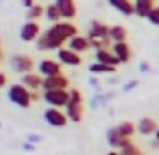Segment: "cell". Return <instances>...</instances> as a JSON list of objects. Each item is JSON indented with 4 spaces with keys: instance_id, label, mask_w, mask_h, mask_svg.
I'll return each mask as SVG.
<instances>
[{
    "instance_id": "cell-11",
    "label": "cell",
    "mask_w": 159,
    "mask_h": 155,
    "mask_svg": "<svg viewBox=\"0 0 159 155\" xmlns=\"http://www.w3.org/2000/svg\"><path fill=\"white\" fill-rule=\"evenodd\" d=\"M70 89L69 87V77L66 75H57V77H47L43 83V91H62Z\"/></svg>"
},
{
    "instance_id": "cell-19",
    "label": "cell",
    "mask_w": 159,
    "mask_h": 155,
    "mask_svg": "<svg viewBox=\"0 0 159 155\" xmlns=\"http://www.w3.org/2000/svg\"><path fill=\"white\" fill-rule=\"evenodd\" d=\"M109 6L121 12L123 16H135V4L131 0H109Z\"/></svg>"
},
{
    "instance_id": "cell-35",
    "label": "cell",
    "mask_w": 159,
    "mask_h": 155,
    "mask_svg": "<svg viewBox=\"0 0 159 155\" xmlns=\"http://www.w3.org/2000/svg\"><path fill=\"white\" fill-rule=\"evenodd\" d=\"M105 155H121L119 151H113V149H111V151H109V153H105Z\"/></svg>"
},
{
    "instance_id": "cell-13",
    "label": "cell",
    "mask_w": 159,
    "mask_h": 155,
    "mask_svg": "<svg viewBox=\"0 0 159 155\" xmlns=\"http://www.w3.org/2000/svg\"><path fill=\"white\" fill-rule=\"evenodd\" d=\"M54 4H57L58 10H61L62 20H73L75 16H77V12H79L75 0H54Z\"/></svg>"
},
{
    "instance_id": "cell-33",
    "label": "cell",
    "mask_w": 159,
    "mask_h": 155,
    "mask_svg": "<svg viewBox=\"0 0 159 155\" xmlns=\"http://www.w3.org/2000/svg\"><path fill=\"white\" fill-rule=\"evenodd\" d=\"M24 151H34V145H30V143H26V145H24Z\"/></svg>"
},
{
    "instance_id": "cell-8",
    "label": "cell",
    "mask_w": 159,
    "mask_h": 155,
    "mask_svg": "<svg viewBox=\"0 0 159 155\" xmlns=\"http://www.w3.org/2000/svg\"><path fill=\"white\" fill-rule=\"evenodd\" d=\"M40 34H43V30H40L39 22H32V20H26L20 28V40H24V43H36Z\"/></svg>"
},
{
    "instance_id": "cell-5",
    "label": "cell",
    "mask_w": 159,
    "mask_h": 155,
    "mask_svg": "<svg viewBox=\"0 0 159 155\" xmlns=\"http://www.w3.org/2000/svg\"><path fill=\"white\" fill-rule=\"evenodd\" d=\"M43 119H44V123H47L48 127H54V129H62V127H66V123H69L66 113L61 111V109H54V107H47V109H44Z\"/></svg>"
},
{
    "instance_id": "cell-24",
    "label": "cell",
    "mask_w": 159,
    "mask_h": 155,
    "mask_svg": "<svg viewBox=\"0 0 159 155\" xmlns=\"http://www.w3.org/2000/svg\"><path fill=\"white\" fill-rule=\"evenodd\" d=\"M44 18H47L51 24H57V22H61V20H62V16H61V10H58V6H57L54 2L47 6V10H44Z\"/></svg>"
},
{
    "instance_id": "cell-26",
    "label": "cell",
    "mask_w": 159,
    "mask_h": 155,
    "mask_svg": "<svg viewBox=\"0 0 159 155\" xmlns=\"http://www.w3.org/2000/svg\"><path fill=\"white\" fill-rule=\"evenodd\" d=\"M119 153H121V155H141V153H143V151H141V149L137 147V145L133 143V141H129V143L125 145V147L121 149Z\"/></svg>"
},
{
    "instance_id": "cell-31",
    "label": "cell",
    "mask_w": 159,
    "mask_h": 155,
    "mask_svg": "<svg viewBox=\"0 0 159 155\" xmlns=\"http://www.w3.org/2000/svg\"><path fill=\"white\" fill-rule=\"evenodd\" d=\"M0 87H6V73H0Z\"/></svg>"
},
{
    "instance_id": "cell-16",
    "label": "cell",
    "mask_w": 159,
    "mask_h": 155,
    "mask_svg": "<svg viewBox=\"0 0 159 155\" xmlns=\"http://www.w3.org/2000/svg\"><path fill=\"white\" fill-rule=\"evenodd\" d=\"M66 47H69L70 51H75V52L83 54V52L91 51V40H89V36L77 34V36H75V39H70L69 43H66Z\"/></svg>"
},
{
    "instance_id": "cell-36",
    "label": "cell",
    "mask_w": 159,
    "mask_h": 155,
    "mask_svg": "<svg viewBox=\"0 0 159 155\" xmlns=\"http://www.w3.org/2000/svg\"><path fill=\"white\" fill-rule=\"evenodd\" d=\"M153 147H155V149H159V141H153Z\"/></svg>"
},
{
    "instance_id": "cell-14",
    "label": "cell",
    "mask_w": 159,
    "mask_h": 155,
    "mask_svg": "<svg viewBox=\"0 0 159 155\" xmlns=\"http://www.w3.org/2000/svg\"><path fill=\"white\" fill-rule=\"evenodd\" d=\"M20 83H22L28 91H43L44 77H40L39 73H28V75H22V77H20Z\"/></svg>"
},
{
    "instance_id": "cell-38",
    "label": "cell",
    "mask_w": 159,
    "mask_h": 155,
    "mask_svg": "<svg viewBox=\"0 0 159 155\" xmlns=\"http://www.w3.org/2000/svg\"><path fill=\"white\" fill-rule=\"evenodd\" d=\"M141 155H145V153H141Z\"/></svg>"
},
{
    "instance_id": "cell-22",
    "label": "cell",
    "mask_w": 159,
    "mask_h": 155,
    "mask_svg": "<svg viewBox=\"0 0 159 155\" xmlns=\"http://www.w3.org/2000/svg\"><path fill=\"white\" fill-rule=\"evenodd\" d=\"M89 73L91 75H115L117 66L103 65V62H91V65H89Z\"/></svg>"
},
{
    "instance_id": "cell-21",
    "label": "cell",
    "mask_w": 159,
    "mask_h": 155,
    "mask_svg": "<svg viewBox=\"0 0 159 155\" xmlns=\"http://www.w3.org/2000/svg\"><path fill=\"white\" fill-rule=\"evenodd\" d=\"M127 36H129V32H127V28H125L123 24H113L111 30H109V39H111L113 44L127 43Z\"/></svg>"
},
{
    "instance_id": "cell-32",
    "label": "cell",
    "mask_w": 159,
    "mask_h": 155,
    "mask_svg": "<svg viewBox=\"0 0 159 155\" xmlns=\"http://www.w3.org/2000/svg\"><path fill=\"white\" fill-rule=\"evenodd\" d=\"M28 141H32V143H34V141H40V135H28Z\"/></svg>"
},
{
    "instance_id": "cell-34",
    "label": "cell",
    "mask_w": 159,
    "mask_h": 155,
    "mask_svg": "<svg viewBox=\"0 0 159 155\" xmlns=\"http://www.w3.org/2000/svg\"><path fill=\"white\" fill-rule=\"evenodd\" d=\"M91 87H97V89H99V81H95V79H91Z\"/></svg>"
},
{
    "instance_id": "cell-15",
    "label": "cell",
    "mask_w": 159,
    "mask_h": 155,
    "mask_svg": "<svg viewBox=\"0 0 159 155\" xmlns=\"http://www.w3.org/2000/svg\"><path fill=\"white\" fill-rule=\"evenodd\" d=\"M109 30H111V26H107L105 22H101V20H91L89 24V34L91 39H109Z\"/></svg>"
},
{
    "instance_id": "cell-12",
    "label": "cell",
    "mask_w": 159,
    "mask_h": 155,
    "mask_svg": "<svg viewBox=\"0 0 159 155\" xmlns=\"http://www.w3.org/2000/svg\"><path fill=\"white\" fill-rule=\"evenodd\" d=\"M159 129V123L153 117H143V119L137 121V133L143 137H149V135H155Z\"/></svg>"
},
{
    "instance_id": "cell-4",
    "label": "cell",
    "mask_w": 159,
    "mask_h": 155,
    "mask_svg": "<svg viewBox=\"0 0 159 155\" xmlns=\"http://www.w3.org/2000/svg\"><path fill=\"white\" fill-rule=\"evenodd\" d=\"M70 89H62V91H43V101L48 107L54 109H66V105L70 101Z\"/></svg>"
},
{
    "instance_id": "cell-7",
    "label": "cell",
    "mask_w": 159,
    "mask_h": 155,
    "mask_svg": "<svg viewBox=\"0 0 159 155\" xmlns=\"http://www.w3.org/2000/svg\"><path fill=\"white\" fill-rule=\"evenodd\" d=\"M12 69L16 71V73L20 75H28V73H34V58L30 57V54H14L10 61Z\"/></svg>"
},
{
    "instance_id": "cell-18",
    "label": "cell",
    "mask_w": 159,
    "mask_h": 155,
    "mask_svg": "<svg viewBox=\"0 0 159 155\" xmlns=\"http://www.w3.org/2000/svg\"><path fill=\"white\" fill-rule=\"evenodd\" d=\"M95 62H103V65H111V66H119L121 61L115 57V52L111 48H103V51H95Z\"/></svg>"
},
{
    "instance_id": "cell-37",
    "label": "cell",
    "mask_w": 159,
    "mask_h": 155,
    "mask_svg": "<svg viewBox=\"0 0 159 155\" xmlns=\"http://www.w3.org/2000/svg\"><path fill=\"white\" fill-rule=\"evenodd\" d=\"M155 141H159V129H157V133H155Z\"/></svg>"
},
{
    "instance_id": "cell-29",
    "label": "cell",
    "mask_w": 159,
    "mask_h": 155,
    "mask_svg": "<svg viewBox=\"0 0 159 155\" xmlns=\"http://www.w3.org/2000/svg\"><path fill=\"white\" fill-rule=\"evenodd\" d=\"M20 2H22V6L28 10V8H32V6L36 4V0H20Z\"/></svg>"
},
{
    "instance_id": "cell-20",
    "label": "cell",
    "mask_w": 159,
    "mask_h": 155,
    "mask_svg": "<svg viewBox=\"0 0 159 155\" xmlns=\"http://www.w3.org/2000/svg\"><path fill=\"white\" fill-rule=\"evenodd\" d=\"M133 4H135V16L141 18H147L155 8V0H133Z\"/></svg>"
},
{
    "instance_id": "cell-3",
    "label": "cell",
    "mask_w": 159,
    "mask_h": 155,
    "mask_svg": "<svg viewBox=\"0 0 159 155\" xmlns=\"http://www.w3.org/2000/svg\"><path fill=\"white\" fill-rule=\"evenodd\" d=\"M6 95H8V101L12 105H16V107H20V109H28L30 103H32V93L22 85V83L10 85L6 89Z\"/></svg>"
},
{
    "instance_id": "cell-23",
    "label": "cell",
    "mask_w": 159,
    "mask_h": 155,
    "mask_svg": "<svg viewBox=\"0 0 159 155\" xmlns=\"http://www.w3.org/2000/svg\"><path fill=\"white\" fill-rule=\"evenodd\" d=\"M119 133L125 137V139H133V135L137 133V123H131V121H123V123L117 125Z\"/></svg>"
},
{
    "instance_id": "cell-30",
    "label": "cell",
    "mask_w": 159,
    "mask_h": 155,
    "mask_svg": "<svg viewBox=\"0 0 159 155\" xmlns=\"http://www.w3.org/2000/svg\"><path fill=\"white\" fill-rule=\"evenodd\" d=\"M149 69H151V66H149L147 62H141V65H139V71H141V73H147Z\"/></svg>"
},
{
    "instance_id": "cell-2",
    "label": "cell",
    "mask_w": 159,
    "mask_h": 155,
    "mask_svg": "<svg viewBox=\"0 0 159 155\" xmlns=\"http://www.w3.org/2000/svg\"><path fill=\"white\" fill-rule=\"evenodd\" d=\"M69 93H70V101L66 105L65 113H66V117H69L70 123H81L83 117H85V109H83L85 99H83V93L79 89H75V87L69 91Z\"/></svg>"
},
{
    "instance_id": "cell-17",
    "label": "cell",
    "mask_w": 159,
    "mask_h": 155,
    "mask_svg": "<svg viewBox=\"0 0 159 155\" xmlns=\"http://www.w3.org/2000/svg\"><path fill=\"white\" fill-rule=\"evenodd\" d=\"M111 51L115 52V57L121 61V65H125V62H129L133 58V51L131 47H129V43H117L111 47Z\"/></svg>"
},
{
    "instance_id": "cell-9",
    "label": "cell",
    "mask_w": 159,
    "mask_h": 155,
    "mask_svg": "<svg viewBox=\"0 0 159 155\" xmlns=\"http://www.w3.org/2000/svg\"><path fill=\"white\" fill-rule=\"evenodd\" d=\"M105 137H107V143L111 145L113 151H121L129 141H133V139H125V137L119 133V129H117V127H109L107 133H105Z\"/></svg>"
},
{
    "instance_id": "cell-27",
    "label": "cell",
    "mask_w": 159,
    "mask_h": 155,
    "mask_svg": "<svg viewBox=\"0 0 159 155\" xmlns=\"http://www.w3.org/2000/svg\"><path fill=\"white\" fill-rule=\"evenodd\" d=\"M147 20L153 24V26H159V6H155V8L151 10V14L147 16Z\"/></svg>"
},
{
    "instance_id": "cell-10",
    "label": "cell",
    "mask_w": 159,
    "mask_h": 155,
    "mask_svg": "<svg viewBox=\"0 0 159 155\" xmlns=\"http://www.w3.org/2000/svg\"><path fill=\"white\" fill-rule=\"evenodd\" d=\"M57 61L61 62V65H66V66H79L83 62V58H81L79 52H75V51H70L69 47H65V48H61V51H57Z\"/></svg>"
},
{
    "instance_id": "cell-25",
    "label": "cell",
    "mask_w": 159,
    "mask_h": 155,
    "mask_svg": "<svg viewBox=\"0 0 159 155\" xmlns=\"http://www.w3.org/2000/svg\"><path fill=\"white\" fill-rule=\"evenodd\" d=\"M44 10H47V6H43V4L36 2L32 8H28V10H26V20L39 22V18H43V16H44Z\"/></svg>"
},
{
    "instance_id": "cell-28",
    "label": "cell",
    "mask_w": 159,
    "mask_h": 155,
    "mask_svg": "<svg viewBox=\"0 0 159 155\" xmlns=\"http://www.w3.org/2000/svg\"><path fill=\"white\" fill-rule=\"evenodd\" d=\"M137 85H139V81H131V83H127V85H123V91H133Z\"/></svg>"
},
{
    "instance_id": "cell-6",
    "label": "cell",
    "mask_w": 159,
    "mask_h": 155,
    "mask_svg": "<svg viewBox=\"0 0 159 155\" xmlns=\"http://www.w3.org/2000/svg\"><path fill=\"white\" fill-rule=\"evenodd\" d=\"M36 73L40 77H57V75H62V65L57 61V58H43V61L36 62Z\"/></svg>"
},
{
    "instance_id": "cell-1",
    "label": "cell",
    "mask_w": 159,
    "mask_h": 155,
    "mask_svg": "<svg viewBox=\"0 0 159 155\" xmlns=\"http://www.w3.org/2000/svg\"><path fill=\"white\" fill-rule=\"evenodd\" d=\"M77 34L79 28L70 20H61L57 24H51L48 30L40 34V39L36 40V48L39 51H61V48H65V43H69Z\"/></svg>"
}]
</instances>
